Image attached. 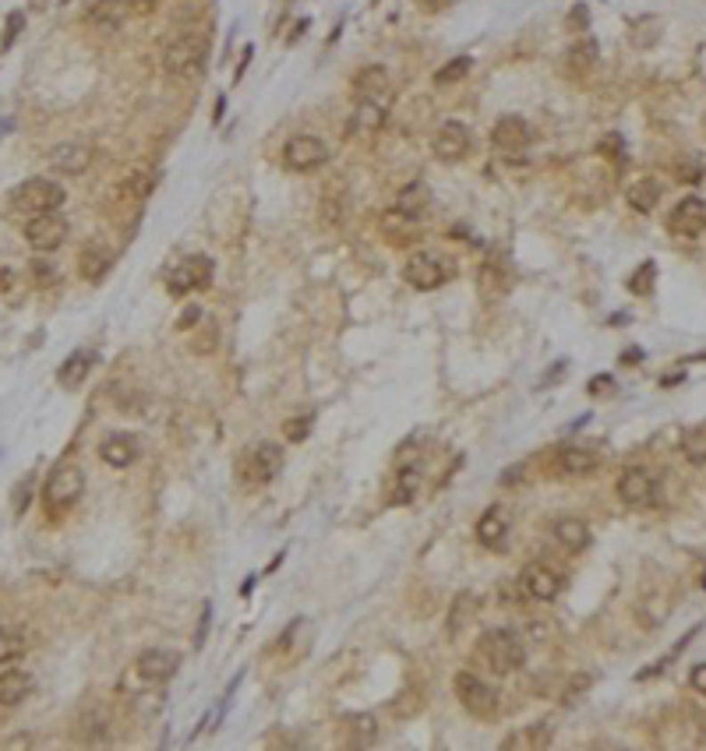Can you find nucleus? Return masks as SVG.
<instances>
[{
	"instance_id": "1",
	"label": "nucleus",
	"mask_w": 706,
	"mask_h": 751,
	"mask_svg": "<svg viewBox=\"0 0 706 751\" xmlns=\"http://www.w3.org/2000/svg\"><path fill=\"white\" fill-rule=\"evenodd\" d=\"M82 494H85V472H82V466H75V463H57L53 470L46 472L43 490H39L43 508L50 515L71 512L82 501Z\"/></svg>"
},
{
	"instance_id": "2",
	"label": "nucleus",
	"mask_w": 706,
	"mask_h": 751,
	"mask_svg": "<svg viewBox=\"0 0 706 751\" xmlns=\"http://www.w3.org/2000/svg\"><path fill=\"white\" fill-rule=\"evenodd\" d=\"M212 53V36L208 32H184L181 39H174L163 53V71L170 78H195L205 68Z\"/></svg>"
},
{
	"instance_id": "3",
	"label": "nucleus",
	"mask_w": 706,
	"mask_h": 751,
	"mask_svg": "<svg viewBox=\"0 0 706 751\" xmlns=\"http://www.w3.org/2000/svg\"><path fill=\"white\" fill-rule=\"evenodd\" d=\"M68 201V190L61 188L53 177H28L11 190V205L21 215H43V212H57Z\"/></svg>"
},
{
	"instance_id": "4",
	"label": "nucleus",
	"mask_w": 706,
	"mask_h": 751,
	"mask_svg": "<svg viewBox=\"0 0 706 751\" xmlns=\"http://www.w3.org/2000/svg\"><path fill=\"white\" fill-rule=\"evenodd\" d=\"M477 653H481V659L495 670V674H515L523 663H526V646L519 642V635L515 632H508V628H491V632H484L481 635V642H477Z\"/></svg>"
},
{
	"instance_id": "5",
	"label": "nucleus",
	"mask_w": 706,
	"mask_h": 751,
	"mask_svg": "<svg viewBox=\"0 0 706 751\" xmlns=\"http://www.w3.org/2000/svg\"><path fill=\"white\" fill-rule=\"evenodd\" d=\"M452 272H456V265L445 254H434V251H413L403 265V279L413 289H420V293H431V289L445 286L452 279Z\"/></svg>"
},
{
	"instance_id": "6",
	"label": "nucleus",
	"mask_w": 706,
	"mask_h": 751,
	"mask_svg": "<svg viewBox=\"0 0 706 751\" xmlns=\"http://www.w3.org/2000/svg\"><path fill=\"white\" fill-rule=\"evenodd\" d=\"M452 684H456V699H459V706H463L470 716H477V720H491V716L499 713V691H495L484 677H477V674H470V670H459Z\"/></svg>"
},
{
	"instance_id": "7",
	"label": "nucleus",
	"mask_w": 706,
	"mask_h": 751,
	"mask_svg": "<svg viewBox=\"0 0 706 751\" xmlns=\"http://www.w3.org/2000/svg\"><path fill=\"white\" fill-rule=\"evenodd\" d=\"M329 156H332V152H329L325 138H318V134H294V138L283 145V166L294 170V174H311V170L325 166Z\"/></svg>"
},
{
	"instance_id": "8",
	"label": "nucleus",
	"mask_w": 706,
	"mask_h": 751,
	"mask_svg": "<svg viewBox=\"0 0 706 751\" xmlns=\"http://www.w3.org/2000/svg\"><path fill=\"white\" fill-rule=\"evenodd\" d=\"M64 240H68V219L57 212H43L25 222V244L39 254H53L57 247H64Z\"/></svg>"
},
{
	"instance_id": "9",
	"label": "nucleus",
	"mask_w": 706,
	"mask_h": 751,
	"mask_svg": "<svg viewBox=\"0 0 706 751\" xmlns=\"http://www.w3.org/2000/svg\"><path fill=\"white\" fill-rule=\"evenodd\" d=\"M212 276H215L212 258H205V254H188L181 265L170 269L166 289H170L174 296H184V293H195V289H208V286H212Z\"/></svg>"
},
{
	"instance_id": "10",
	"label": "nucleus",
	"mask_w": 706,
	"mask_h": 751,
	"mask_svg": "<svg viewBox=\"0 0 706 751\" xmlns=\"http://www.w3.org/2000/svg\"><path fill=\"white\" fill-rule=\"evenodd\" d=\"M93 163H96V149L89 141H61L46 156V166L61 177H82L93 170Z\"/></svg>"
},
{
	"instance_id": "11",
	"label": "nucleus",
	"mask_w": 706,
	"mask_h": 751,
	"mask_svg": "<svg viewBox=\"0 0 706 751\" xmlns=\"http://www.w3.org/2000/svg\"><path fill=\"white\" fill-rule=\"evenodd\" d=\"M431 152L438 163H459L470 156V127L459 120H442L434 138H431Z\"/></svg>"
},
{
	"instance_id": "12",
	"label": "nucleus",
	"mask_w": 706,
	"mask_h": 751,
	"mask_svg": "<svg viewBox=\"0 0 706 751\" xmlns=\"http://www.w3.org/2000/svg\"><path fill=\"white\" fill-rule=\"evenodd\" d=\"M280 472H283V448L269 445V441H258L255 448H248V456L240 463V476L248 483H269Z\"/></svg>"
},
{
	"instance_id": "13",
	"label": "nucleus",
	"mask_w": 706,
	"mask_h": 751,
	"mask_svg": "<svg viewBox=\"0 0 706 751\" xmlns=\"http://www.w3.org/2000/svg\"><path fill=\"white\" fill-rule=\"evenodd\" d=\"M181 666V653L177 650H166V646H152V650H142L138 659H134V674L145 681V684H163L177 674Z\"/></svg>"
},
{
	"instance_id": "14",
	"label": "nucleus",
	"mask_w": 706,
	"mask_h": 751,
	"mask_svg": "<svg viewBox=\"0 0 706 751\" xmlns=\"http://www.w3.org/2000/svg\"><path fill=\"white\" fill-rule=\"evenodd\" d=\"M614 490H618V501L625 508H650L653 497H657V483H653V476L643 470V466H632V470L621 472Z\"/></svg>"
},
{
	"instance_id": "15",
	"label": "nucleus",
	"mask_w": 706,
	"mask_h": 751,
	"mask_svg": "<svg viewBox=\"0 0 706 751\" xmlns=\"http://www.w3.org/2000/svg\"><path fill=\"white\" fill-rule=\"evenodd\" d=\"M668 230L675 233V237H700L706 230V201L703 198H682L675 208H671V215H668Z\"/></svg>"
},
{
	"instance_id": "16",
	"label": "nucleus",
	"mask_w": 706,
	"mask_h": 751,
	"mask_svg": "<svg viewBox=\"0 0 706 751\" xmlns=\"http://www.w3.org/2000/svg\"><path fill=\"white\" fill-rule=\"evenodd\" d=\"M562 585H565V578H562L558 571H551L548 564L533 561V564H526V568H523V589H526L533 600H540V603L558 600Z\"/></svg>"
},
{
	"instance_id": "17",
	"label": "nucleus",
	"mask_w": 706,
	"mask_h": 751,
	"mask_svg": "<svg viewBox=\"0 0 706 751\" xmlns=\"http://www.w3.org/2000/svg\"><path fill=\"white\" fill-rule=\"evenodd\" d=\"M353 99H357V102H382V106H389V102H393L389 71L378 68V64L357 71V78H353Z\"/></svg>"
},
{
	"instance_id": "18",
	"label": "nucleus",
	"mask_w": 706,
	"mask_h": 751,
	"mask_svg": "<svg viewBox=\"0 0 706 751\" xmlns=\"http://www.w3.org/2000/svg\"><path fill=\"white\" fill-rule=\"evenodd\" d=\"M477 540H481V547H488V551H499V554L508 551V515H505L502 505H491V508L481 515V522H477Z\"/></svg>"
},
{
	"instance_id": "19",
	"label": "nucleus",
	"mask_w": 706,
	"mask_h": 751,
	"mask_svg": "<svg viewBox=\"0 0 706 751\" xmlns=\"http://www.w3.org/2000/svg\"><path fill=\"white\" fill-rule=\"evenodd\" d=\"M601 466V452L594 448H580V445H565L555 459V472L558 476H569V480H580V476H590V472Z\"/></svg>"
},
{
	"instance_id": "20",
	"label": "nucleus",
	"mask_w": 706,
	"mask_h": 751,
	"mask_svg": "<svg viewBox=\"0 0 706 751\" xmlns=\"http://www.w3.org/2000/svg\"><path fill=\"white\" fill-rule=\"evenodd\" d=\"M124 21H127V0H96L85 11V25L93 32H102V36L124 28Z\"/></svg>"
},
{
	"instance_id": "21",
	"label": "nucleus",
	"mask_w": 706,
	"mask_h": 751,
	"mask_svg": "<svg viewBox=\"0 0 706 751\" xmlns=\"http://www.w3.org/2000/svg\"><path fill=\"white\" fill-rule=\"evenodd\" d=\"M530 138H533L530 124H526L523 117H512V113L502 117V120L491 127V141H495V149H502V152H519V149H526Z\"/></svg>"
},
{
	"instance_id": "22",
	"label": "nucleus",
	"mask_w": 706,
	"mask_h": 751,
	"mask_svg": "<svg viewBox=\"0 0 706 751\" xmlns=\"http://www.w3.org/2000/svg\"><path fill=\"white\" fill-rule=\"evenodd\" d=\"M100 459L113 470H127L138 459V438L131 434H106L100 445Z\"/></svg>"
},
{
	"instance_id": "23",
	"label": "nucleus",
	"mask_w": 706,
	"mask_h": 751,
	"mask_svg": "<svg viewBox=\"0 0 706 751\" xmlns=\"http://www.w3.org/2000/svg\"><path fill=\"white\" fill-rule=\"evenodd\" d=\"M113 269V254H110V247L106 244H85L82 251H78V276L85 282H100L106 279V272Z\"/></svg>"
},
{
	"instance_id": "24",
	"label": "nucleus",
	"mask_w": 706,
	"mask_h": 751,
	"mask_svg": "<svg viewBox=\"0 0 706 751\" xmlns=\"http://www.w3.org/2000/svg\"><path fill=\"white\" fill-rule=\"evenodd\" d=\"M32 688H36V681L28 670H4L0 674V706H7V709L21 706L32 695Z\"/></svg>"
},
{
	"instance_id": "25",
	"label": "nucleus",
	"mask_w": 706,
	"mask_h": 751,
	"mask_svg": "<svg viewBox=\"0 0 706 751\" xmlns=\"http://www.w3.org/2000/svg\"><path fill=\"white\" fill-rule=\"evenodd\" d=\"M96 360H100V353H96V350H75V353L61 364V371H57L61 388H78V384L89 377V371L96 367Z\"/></svg>"
},
{
	"instance_id": "26",
	"label": "nucleus",
	"mask_w": 706,
	"mask_h": 751,
	"mask_svg": "<svg viewBox=\"0 0 706 751\" xmlns=\"http://www.w3.org/2000/svg\"><path fill=\"white\" fill-rule=\"evenodd\" d=\"M555 540H558L565 551H587L594 537H590V526H587L583 519L565 515V519H558V522H555Z\"/></svg>"
},
{
	"instance_id": "27",
	"label": "nucleus",
	"mask_w": 706,
	"mask_h": 751,
	"mask_svg": "<svg viewBox=\"0 0 706 751\" xmlns=\"http://www.w3.org/2000/svg\"><path fill=\"white\" fill-rule=\"evenodd\" d=\"M378 741V720L371 713L346 716V745L350 748H371Z\"/></svg>"
},
{
	"instance_id": "28",
	"label": "nucleus",
	"mask_w": 706,
	"mask_h": 751,
	"mask_svg": "<svg viewBox=\"0 0 706 751\" xmlns=\"http://www.w3.org/2000/svg\"><path fill=\"white\" fill-rule=\"evenodd\" d=\"M664 198V188H661V181H653V177H639L632 188H629V205L636 208V212H653L657 208V201Z\"/></svg>"
},
{
	"instance_id": "29",
	"label": "nucleus",
	"mask_w": 706,
	"mask_h": 751,
	"mask_svg": "<svg viewBox=\"0 0 706 751\" xmlns=\"http://www.w3.org/2000/svg\"><path fill=\"white\" fill-rule=\"evenodd\" d=\"M427 205H431V190L424 188V184H406L396 194V212H403L410 219H420L427 212Z\"/></svg>"
},
{
	"instance_id": "30",
	"label": "nucleus",
	"mask_w": 706,
	"mask_h": 751,
	"mask_svg": "<svg viewBox=\"0 0 706 751\" xmlns=\"http://www.w3.org/2000/svg\"><path fill=\"white\" fill-rule=\"evenodd\" d=\"M481 296L484 300H495V296H505L508 293V272H505L502 262H484V269H481Z\"/></svg>"
},
{
	"instance_id": "31",
	"label": "nucleus",
	"mask_w": 706,
	"mask_h": 751,
	"mask_svg": "<svg viewBox=\"0 0 706 751\" xmlns=\"http://www.w3.org/2000/svg\"><path fill=\"white\" fill-rule=\"evenodd\" d=\"M389 117V106L382 102H357V113H353V131L357 134H375Z\"/></svg>"
},
{
	"instance_id": "32",
	"label": "nucleus",
	"mask_w": 706,
	"mask_h": 751,
	"mask_svg": "<svg viewBox=\"0 0 706 751\" xmlns=\"http://www.w3.org/2000/svg\"><path fill=\"white\" fill-rule=\"evenodd\" d=\"M696 632H700V625H696L693 632H686V635H682V639H678V642L671 646V653H668V657H661V659H657V663H650V666H643V670L636 674V681H653V677H661V674H664V670H668V666H671L675 659L682 657V650H686V646H689V642L696 639Z\"/></svg>"
},
{
	"instance_id": "33",
	"label": "nucleus",
	"mask_w": 706,
	"mask_h": 751,
	"mask_svg": "<svg viewBox=\"0 0 706 751\" xmlns=\"http://www.w3.org/2000/svg\"><path fill=\"white\" fill-rule=\"evenodd\" d=\"M594 64H597V43H594L590 36H583V39L569 50V68H572L576 75H587Z\"/></svg>"
},
{
	"instance_id": "34",
	"label": "nucleus",
	"mask_w": 706,
	"mask_h": 751,
	"mask_svg": "<svg viewBox=\"0 0 706 751\" xmlns=\"http://www.w3.org/2000/svg\"><path fill=\"white\" fill-rule=\"evenodd\" d=\"M470 68H474L470 57H452L449 64H442V68L434 71V85H456V82H463V78L470 75Z\"/></svg>"
},
{
	"instance_id": "35",
	"label": "nucleus",
	"mask_w": 706,
	"mask_h": 751,
	"mask_svg": "<svg viewBox=\"0 0 706 751\" xmlns=\"http://www.w3.org/2000/svg\"><path fill=\"white\" fill-rule=\"evenodd\" d=\"M682 452H686V459H689L693 466H703L706 463V424L693 427V431L682 438Z\"/></svg>"
},
{
	"instance_id": "36",
	"label": "nucleus",
	"mask_w": 706,
	"mask_h": 751,
	"mask_svg": "<svg viewBox=\"0 0 706 751\" xmlns=\"http://www.w3.org/2000/svg\"><path fill=\"white\" fill-rule=\"evenodd\" d=\"M417 487H420V470H417V466H410V470H403L400 472V480H396L393 505H410V501H413V494H417Z\"/></svg>"
},
{
	"instance_id": "37",
	"label": "nucleus",
	"mask_w": 706,
	"mask_h": 751,
	"mask_svg": "<svg viewBox=\"0 0 706 751\" xmlns=\"http://www.w3.org/2000/svg\"><path fill=\"white\" fill-rule=\"evenodd\" d=\"M21 653H25V639L18 632H11V628H0V666L18 659Z\"/></svg>"
},
{
	"instance_id": "38",
	"label": "nucleus",
	"mask_w": 706,
	"mask_h": 751,
	"mask_svg": "<svg viewBox=\"0 0 706 751\" xmlns=\"http://www.w3.org/2000/svg\"><path fill=\"white\" fill-rule=\"evenodd\" d=\"M21 28H25V14H21V11H11V14H7V21H4V39H0V50H11V43L21 36Z\"/></svg>"
},
{
	"instance_id": "39",
	"label": "nucleus",
	"mask_w": 706,
	"mask_h": 751,
	"mask_svg": "<svg viewBox=\"0 0 706 751\" xmlns=\"http://www.w3.org/2000/svg\"><path fill=\"white\" fill-rule=\"evenodd\" d=\"M629 289L639 293V296H646V293L653 289V262H643V265H639V272L629 279Z\"/></svg>"
},
{
	"instance_id": "40",
	"label": "nucleus",
	"mask_w": 706,
	"mask_h": 751,
	"mask_svg": "<svg viewBox=\"0 0 706 751\" xmlns=\"http://www.w3.org/2000/svg\"><path fill=\"white\" fill-rule=\"evenodd\" d=\"M28 497H32V476H25V480L18 483V490L11 494V508H14V519H21V515H25V508H28Z\"/></svg>"
},
{
	"instance_id": "41",
	"label": "nucleus",
	"mask_w": 706,
	"mask_h": 751,
	"mask_svg": "<svg viewBox=\"0 0 706 751\" xmlns=\"http://www.w3.org/2000/svg\"><path fill=\"white\" fill-rule=\"evenodd\" d=\"M614 377L611 375H597V377H590V384H587V392L594 395V399H607V395H614Z\"/></svg>"
},
{
	"instance_id": "42",
	"label": "nucleus",
	"mask_w": 706,
	"mask_h": 751,
	"mask_svg": "<svg viewBox=\"0 0 706 751\" xmlns=\"http://www.w3.org/2000/svg\"><path fill=\"white\" fill-rule=\"evenodd\" d=\"M287 441H304L307 434H311V416H294V420H287Z\"/></svg>"
},
{
	"instance_id": "43",
	"label": "nucleus",
	"mask_w": 706,
	"mask_h": 751,
	"mask_svg": "<svg viewBox=\"0 0 706 751\" xmlns=\"http://www.w3.org/2000/svg\"><path fill=\"white\" fill-rule=\"evenodd\" d=\"M199 318H202V307H195V303H191V307H184V314L177 318V328H181V332H184V328H195V325H199Z\"/></svg>"
},
{
	"instance_id": "44",
	"label": "nucleus",
	"mask_w": 706,
	"mask_h": 751,
	"mask_svg": "<svg viewBox=\"0 0 706 751\" xmlns=\"http://www.w3.org/2000/svg\"><path fill=\"white\" fill-rule=\"evenodd\" d=\"M689 684H693L700 695H706V663H696V666L689 670Z\"/></svg>"
},
{
	"instance_id": "45",
	"label": "nucleus",
	"mask_w": 706,
	"mask_h": 751,
	"mask_svg": "<svg viewBox=\"0 0 706 751\" xmlns=\"http://www.w3.org/2000/svg\"><path fill=\"white\" fill-rule=\"evenodd\" d=\"M208 621H212V603H202V621H199V635H195V650H202L205 632H208Z\"/></svg>"
},
{
	"instance_id": "46",
	"label": "nucleus",
	"mask_w": 706,
	"mask_h": 751,
	"mask_svg": "<svg viewBox=\"0 0 706 751\" xmlns=\"http://www.w3.org/2000/svg\"><path fill=\"white\" fill-rule=\"evenodd\" d=\"M587 688H590V674H580V681H572V688L565 691V699H562V702L569 706V702H572V699H576L580 691H587Z\"/></svg>"
},
{
	"instance_id": "47",
	"label": "nucleus",
	"mask_w": 706,
	"mask_h": 751,
	"mask_svg": "<svg viewBox=\"0 0 706 751\" xmlns=\"http://www.w3.org/2000/svg\"><path fill=\"white\" fill-rule=\"evenodd\" d=\"M601 152H611V156H614V159H621V156H625V145H621V138H618V134H611V138H605V145H601Z\"/></svg>"
},
{
	"instance_id": "48",
	"label": "nucleus",
	"mask_w": 706,
	"mask_h": 751,
	"mask_svg": "<svg viewBox=\"0 0 706 751\" xmlns=\"http://www.w3.org/2000/svg\"><path fill=\"white\" fill-rule=\"evenodd\" d=\"M587 18H590V14H587V7H583V4H580V7H572V11H569V28H576V25H580V28H587Z\"/></svg>"
},
{
	"instance_id": "49",
	"label": "nucleus",
	"mask_w": 706,
	"mask_h": 751,
	"mask_svg": "<svg viewBox=\"0 0 706 751\" xmlns=\"http://www.w3.org/2000/svg\"><path fill=\"white\" fill-rule=\"evenodd\" d=\"M456 0H420V7L424 11H445V7H452Z\"/></svg>"
},
{
	"instance_id": "50",
	"label": "nucleus",
	"mask_w": 706,
	"mask_h": 751,
	"mask_svg": "<svg viewBox=\"0 0 706 751\" xmlns=\"http://www.w3.org/2000/svg\"><path fill=\"white\" fill-rule=\"evenodd\" d=\"M703 357H706V353H703Z\"/></svg>"
}]
</instances>
